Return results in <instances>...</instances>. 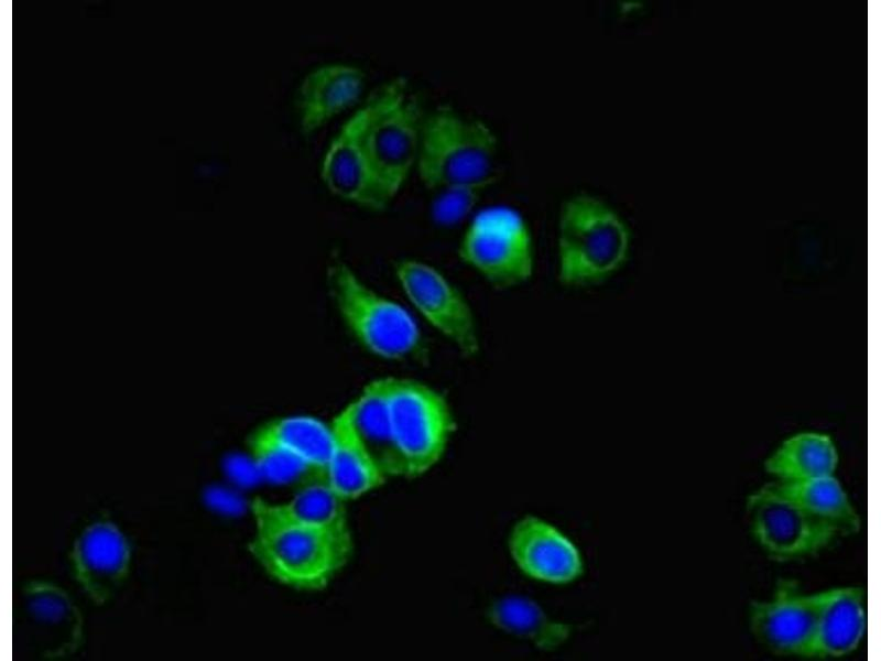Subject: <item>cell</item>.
<instances>
[{"mask_svg": "<svg viewBox=\"0 0 881 661\" xmlns=\"http://www.w3.org/2000/svg\"><path fill=\"white\" fill-rule=\"evenodd\" d=\"M254 533L249 550L275 581L298 590L326 587L351 553V538L301 523L262 499L251 503Z\"/></svg>", "mask_w": 881, "mask_h": 661, "instance_id": "cell-1", "label": "cell"}, {"mask_svg": "<svg viewBox=\"0 0 881 661\" xmlns=\"http://www.w3.org/2000/svg\"><path fill=\"white\" fill-rule=\"evenodd\" d=\"M630 230L606 202L577 194L562 206L557 231L556 278L564 288L583 290L608 282L626 264Z\"/></svg>", "mask_w": 881, "mask_h": 661, "instance_id": "cell-2", "label": "cell"}, {"mask_svg": "<svg viewBox=\"0 0 881 661\" xmlns=\"http://www.w3.org/2000/svg\"><path fill=\"white\" fill-rule=\"evenodd\" d=\"M381 399L401 475L417 477L444 456L456 430L446 397L414 379L382 378L368 384Z\"/></svg>", "mask_w": 881, "mask_h": 661, "instance_id": "cell-3", "label": "cell"}, {"mask_svg": "<svg viewBox=\"0 0 881 661\" xmlns=\"http://www.w3.org/2000/svg\"><path fill=\"white\" fill-rule=\"evenodd\" d=\"M497 154V138L485 122L439 106L424 117L415 169L428 188L482 189L496 180Z\"/></svg>", "mask_w": 881, "mask_h": 661, "instance_id": "cell-4", "label": "cell"}, {"mask_svg": "<svg viewBox=\"0 0 881 661\" xmlns=\"http://www.w3.org/2000/svg\"><path fill=\"white\" fill-rule=\"evenodd\" d=\"M362 143L387 204L416 165L424 115L405 78L382 85L360 107Z\"/></svg>", "mask_w": 881, "mask_h": 661, "instance_id": "cell-5", "label": "cell"}, {"mask_svg": "<svg viewBox=\"0 0 881 661\" xmlns=\"http://www.w3.org/2000/svg\"><path fill=\"white\" fill-rule=\"evenodd\" d=\"M328 284L341 321L366 350L389 360L421 355L423 337L406 308L371 289L344 262L330 266Z\"/></svg>", "mask_w": 881, "mask_h": 661, "instance_id": "cell-6", "label": "cell"}, {"mask_svg": "<svg viewBox=\"0 0 881 661\" xmlns=\"http://www.w3.org/2000/svg\"><path fill=\"white\" fill-rule=\"evenodd\" d=\"M460 261L488 285L507 291L530 281L535 268L531 229L514 208L489 206L470 219L458 246Z\"/></svg>", "mask_w": 881, "mask_h": 661, "instance_id": "cell-7", "label": "cell"}, {"mask_svg": "<svg viewBox=\"0 0 881 661\" xmlns=\"http://www.w3.org/2000/svg\"><path fill=\"white\" fill-rule=\"evenodd\" d=\"M395 274L416 312L465 358L479 355L480 333L465 294L437 268L414 259L400 261Z\"/></svg>", "mask_w": 881, "mask_h": 661, "instance_id": "cell-8", "label": "cell"}, {"mask_svg": "<svg viewBox=\"0 0 881 661\" xmlns=\"http://www.w3.org/2000/svg\"><path fill=\"white\" fill-rule=\"evenodd\" d=\"M747 512L755 541L777 560L817 553L838 534L797 506L777 484L765 485L750 495Z\"/></svg>", "mask_w": 881, "mask_h": 661, "instance_id": "cell-9", "label": "cell"}, {"mask_svg": "<svg viewBox=\"0 0 881 661\" xmlns=\"http://www.w3.org/2000/svg\"><path fill=\"white\" fill-rule=\"evenodd\" d=\"M822 592L804 594L782 582L771 599L751 605V630L774 653L811 658Z\"/></svg>", "mask_w": 881, "mask_h": 661, "instance_id": "cell-10", "label": "cell"}, {"mask_svg": "<svg viewBox=\"0 0 881 661\" xmlns=\"http://www.w3.org/2000/svg\"><path fill=\"white\" fill-rule=\"evenodd\" d=\"M70 565L83 592L95 604L107 603L127 578L131 565V546L117 524L98 520L76 538Z\"/></svg>", "mask_w": 881, "mask_h": 661, "instance_id": "cell-11", "label": "cell"}, {"mask_svg": "<svg viewBox=\"0 0 881 661\" xmlns=\"http://www.w3.org/2000/svg\"><path fill=\"white\" fill-rule=\"evenodd\" d=\"M508 546L519 570L535 581L564 585L584 573L583 557L574 542L539 517L520 519L510 531Z\"/></svg>", "mask_w": 881, "mask_h": 661, "instance_id": "cell-12", "label": "cell"}, {"mask_svg": "<svg viewBox=\"0 0 881 661\" xmlns=\"http://www.w3.org/2000/svg\"><path fill=\"white\" fill-rule=\"evenodd\" d=\"M320 176L329 192L346 202L370 210L388 206L362 143L360 108L330 141L322 161Z\"/></svg>", "mask_w": 881, "mask_h": 661, "instance_id": "cell-13", "label": "cell"}, {"mask_svg": "<svg viewBox=\"0 0 881 661\" xmlns=\"http://www.w3.org/2000/svg\"><path fill=\"white\" fill-rule=\"evenodd\" d=\"M331 448L325 467L326 483L345 500L380 487L385 474L358 426L350 402L331 421Z\"/></svg>", "mask_w": 881, "mask_h": 661, "instance_id": "cell-14", "label": "cell"}, {"mask_svg": "<svg viewBox=\"0 0 881 661\" xmlns=\"http://www.w3.org/2000/svg\"><path fill=\"white\" fill-rule=\"evenodd\" d=\"M22 604L45 655L65 657L77 650L83 640V617L62 587L48 581H30L22 588Z\"/></svg>", "mask_w": 881, "mask_h": 661, "instance_id": "cell-15", "label": "cell"}, {"mask_svg": "<svg viewBox=\"0 0 881 661\" xmlns=\"http://www.w3.org/2000/svg\"><path fill=\"white\" fill-rule=\"evenodd\" d=\"M365 73L345 63H328L308 72L296 94L301 131L312 134L350 108L361 96Z\"/></svg>", "mask_w": 881, "mask_h": 661, "instance_id": "cell-16", "label": "cell"}, {"mask_svg": "<svg viewBox=\"0 0 881 661\" xmlns=\"http://www.w3.org/2000/svg\"><path fill=\"white\" fill-rule=\"evenodd\" d=\"M867 627L864 590L838 587L822 592L811 658H837L853 651Z\"/></svg>", "mask_w": 881, "mask_h": 661, "instance_id": "cell-17", "label": "cell"}, {"mask_svg": "<svg viewBox=\"0 0 881 661\" xmlns=\"http://www.w3.org/2000/svg\"><path fill=\"white\" fill-rule=\"evenodd\" d=\"M838 453L829 435L802 432L785 440L765 460V469L784 483L833 475Z\"/></svg>", "mask_w": 881, "mask_h": 661, "instance_id": "cell-18", "label": "cell"}, {"mask_svg": "<svg viewBox=\"0 0 881 661\" xmlns=\"http://www.w3.org/2000/svg\"><path fill=\"white\" fill-rule=\"evenodd\" d=\"M496 628L533 642L543 650H553L567 640L570 626L552 620L532 599L509 596L493 602L486 613Z\"/></svg>", "mask_w": 881, "mask_h": 661, "instance_id": "cell-19", "label": "cell"}, {"mask_svg": "<svg viewBox=\"0 0 881 661\" xmlns=\"http://www.w3.org/2000/svg\"><path fill=\"white\" fill-rule=\"evenodd\" d=\"M777 486L804 511L837 533L858 532L859 517L834 475L795 483L781 481Z\"/></svg>", "mask_w": 881, "mask_h": 661, "instance_id": "cell-20", "label": "cell"}, {"mask_svg": "<svg viewBox=\"0 0 881 661\" xmlns=\"http://www.w3.org/2000/svg\"><path fill=\"white\" fill-rule=\"evenodd\" d=\"M255 431L325 472L331 448L330 424L308 415H291L271 420Z\"/></svg>", "mask_w": 881, "mask_h": 661, "instance_id": "cell-21", "label": "cell"}, {"mask_svg": "<svg viewBox=\"0 0 881 661\" xmlns=\"http://www.w3.org/2000/svg\"><path fill=\"white\" fill-rule=\"evenodd\" d=\"M345 499L326 480L301 486L280 508L292 519L344 538H351Z\"/></svg>", "mask_w": 881, "mask_h": 661, "instance_id": "cell-22", "label": "cell"}, {"mask_svg": "<svg viewBox=\"0 0 881 661\" xmlns=\"http://www.w3.org/2000/svg\"><path fill=\"white\" fill-rule=\"evenodd\" d=\"M251 462L257 472L275 484H306L325 480V472L318 470L281 445L254 431L248 442Z\"/></svg>", "mask_w": 881, "mask_h": 661, "instance_id": "cell-23", "label": "cell"}, {"mask_svg": "<svg viewBox=\"0 0 881 661\" xmlns=\"http://www.w3.org/2000/svg\"><path fill=\"white\" fill-rule=\"evenodd\" d=\"M433 212L435 218L442 224H456L470 214L476 206L481 189L465 186H455L439 189Z\"/></svg>", "mask_w": 881, "mask_h": 661, "instance_id": "cell-24", "label": "cell"}]
</instances>
